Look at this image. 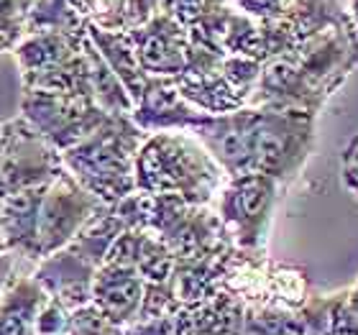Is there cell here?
I'll list each match as a JSON object with an SVG mask.
<instances>
[{
    "label": "cell",
    "mask_w": 358,
    "mask_h": 335,
    "mask_svg": "<svg viewBox=\"0 0 358 335\" xmlns=\"http://www.w3.org/2000/svg\"><path fill=\"white\" fill-rule=\"evenodd\" d=\"M126 335H179L177 315L172 318H151V320H136L128 325Z\"/></svg>",
    "instance_id": "35"
},
{
    "label": "cell",
    "mask_w": 358,
    "mask_h": 335,
    "mask_svg": "<svg viewBox=\"0 0 358 335\" xmlns=\"http://www.w3.org/2000/svg\"><path fill=\"white\" fill-rule=\"evenodd\" d=\"M131 120L143 134L159 131H194L208 120V113L197 111L179 92L174 77H151L136 97Z\"/></svg>",
    "instance_id": "9"
},
{
    "label": "cell",
    "mask_w": 358,
    "mask_h": 335,
    "mask_svg": "<svg viewBox=\"0 0 358 335\" xmlns=\"http://www.w3.org/2000/svg\"><path fill=\"white\" fill-rule=\"evenodd\" d=\"M341 177L345 190L358 200V134L345 143L343 159H341Z\"/></svg>",
    "instance_id": "34"
},
{
    "label": "cell",
    "mask_w": 358,
    "mask_h": 335,
    "mask_svg": "<svg viewBox=\"0 0 358 335\" xmlns=\"http://www.w3.org/2000/svg\"><path fill=\"white\" fill-rule=\"evenodd\" d=\"M284 18L294 29L297 41H305L320 31L351 23V10L348 0H294V6Z\"/></svg>",
    "instance_id": "21"
},
{
    "label": "cell",
    "mask_w": 358,
    "mask_h": 335,
    "mask_svg": "<svg viewBox=\"0 0 358 335\" xmlns=\"http://www.w3.org/2000/svg\"><path fill=\"white\" fill-rule=\"evenodd\" d=\"M85 54H87L90 62V77H92V97L95 103L108 111L110 115H131L134 113V100L128 95V90L123 87L115 72L108 67V62L100 57L92 41L87 36V44H85Z\"/></svg>",
    "instance_id": "24"
},
{
    "label": "cell",
    "mask_w": 358,
    "mask_h": 335,
    "mask_svg": "<svg viewBox=\"0 0 358 335\" xmlns=\"http://www.w3.org/2000/svg\"><path fill=\"white\" fill-rule=\"evenodd\" d=\"M241 335H299L297 315L276 305H246Z\"/></svg>",
    "instance_id": "25"
},
{
    "label": "cell",
    "mask_w": 358,
    "mask_h": 335,
    "mask_svg": "<svg viewBox=\"0 0 358 335\" xmlns=\"http://www.w3.org/2000/svg\"><path fill=\"white\" fill-rule=\"evenodd\" d=\"M0 251H6V248H3V236H0Z\"/></svg>",
    "instance_id": "39"
},
{
    "label": "cell",
    "mask_w": 358,
    "mask_h": 335,
    "mask_svg": "<svg viewBox=\"0 0 358 335\" xmlns=\"http://www.w3.org/2000/svg\"><path fill=\"white\" fill-rule=\"evenodd\" d=\"M105 264L134 269L146 284H162L174 271V253L154 233L141 231V228H128L113 243Z\"/></svg>",
    "instance_id": "14"
},
{
    "label": "cell",
    "mask_w": 358,
    "mask_h": 335,
    "mask_svg": "<svg viewBox=\"0 0 358 335\" xmlns=\"http://www.w3.org/2000/svg\"><path fill=\"white\" fill-rule=\"evenodd\" d=\"M143 290H146V282L134 269L103 264V266H97L95 282H92V305L105 318H110L115 325L128 328L138 320Z\"/></svg>",
    "instance_id": "13"
},
{
    "label": "cell",
    "mask_w": 358,
    "mask_h": 335,
    "mask_svg": "<svg viewBox=\"0 0 358 335\" xmlns=\"http://www.w3.org/2000/svg\"><path fill=\"white\" fill-rule=\"evenodd\" d=\"M231 6L256 21H271V18H284L289 13L294 0H231Z\"/></svg>",
    "instance_id": "31"
},
{
    "label": "cell",
    "mask_w": 358,
    "mask_h": 335,
    "mask_svg": "<svg viewBox=\"0 0 358 335\" xmlns=\"http://www.w3.org/2000/svg\"><path fill=\"white\" fill-rule=\"evenodd\" d=\"M90 26L103 31H128V0H77Z\"/></svg>",
    "instance_id": "27"
},
{
    "label": "cell",
    "mask_w": 358,
    "mask_h": 335,
    "mask_svg": "<svg viewBox=\"0 0 358 335\" xmlns=\"http://www.w3.org/2000/svg\"><path fill=\"white\" fill-rule=\"evenodd\" d=\"M18 264H21V261L15 259L13 253L0 251V297H3V292H6L8 282H10V279H13V274L18 271Z\"/></svg>",
    "instance_id": "36"
},
{
    "label": "cell",
    "mask_w": 358,
    "mask_h": 335,
    "mask_svg": "<svg viewBox=\"0 0 358 335\" xmlns=\"http://www.w3.org/2000/svg\"><path fill=\"white\" fill-rule=\"evenodd\" d=\"M131 115H110L100 131L62 154L67 171L103 205L136 192V157L146 141Z\"/></svg>",
    "instance_id": "3"
},
{
    "label": "cell",
    "mask_w": 358,
    "mask_h": 335,
    "mask_svg": "<svg viewBox=\"0 0 358 335\" xmlns=\"http://www.w3.org/2000/svg\"><path fill=\"white\" fill-rule=\"evenodd\" d=\"M223 3L225 0H172V13L185 29H189Z\"/></svg>",
    "instance_id": "33"
},
{
    "label": "cell",
    "mask_w": 358,
    "mask_h": 335,
    "mask_svg": "<svg viewBox=\"0 0 358 335\" xmlns=\"http://www.w3.org/2000/svg\"><path fill=\"white\" fill-rule=\"evenodd\" d=\"M95 271L97 269L87 264L83 256H77L72 248H62V251L41 259L31 269L34 279L44 287L49 299L67 307L69 313L92 302Z\"/></svg>",
    "instance_id": "11"
},
{
    "label": "cell",
    "mask_w": 358,
    "mask_h": 335,
    "mask_svg": "<svg viewBox=\"0 0 358 335\" xmlns=\"http://www.w3.org/2000/svg\"><path fill=\"white\" fill-rule=\"evenodd\" d=\"M105 205L67 169L46 187L38 215V261L67 248Z\"/></svg>",
    "instance_id": "8"
},
{
    "label": "cell",
    "mask_w": 358,
    "mask_h": 335,
    "mask_svg": "<svg viewBox=\"0 0 358 335\" xmlns=\"http://www.w3.org/2000/svg\"><path fill=\"white\" fill-rule=\"evenodd\" d=\"M21 90H38V92L62 97H92V77H90V62L85 46L77 57L62 62V64L21 75Z\"/></svg>",
    "instance_id": "20"
},
{
    "label": "cell",
    "mask_w": 358,
    "mask_h": 335,
    "mask_svg": "<svg viewBox=\"0 0 358 335\" xmlns=\"http://www.w3.org/2000/svg\"><path fill=\"white\" fill-rule=\"evenodd\" d=\"M182 310L177 294H174L169 279L162 284H146L143 290V302L138 320H151V318H172Z\"/></svg>",
    "instance_id": "29"
},
{
    "label": "cell",
    "mask_w": 358,
    "mask_h": 335,
    "mask_svg": "<svg viewBox=\"0 0 358 335\" xmlns=\"http://www.w3.org/2000/svg\"><path fill=\"white\" fill-rule=\"evenodd\" d=\"M49 294L34 274L15 271L0 297V335H36V318Z\"/></svg>",
    "instance_id": "16"
},
{
    "label": "cell",
    "mask_w": 358,
    "mask_h": 335,
    "mask_svg": "<svg viewBox=\"0 0 358 335\" xmlns=\"http://www.w3.org/2000/svg\"><path fill=\"white\" fill-rule=\"evenodd\" d=\"M220 75L228 80L236 92L251 100L256 85H259V77H262V62L251 59V57H238V54H228L223 59V67H220Z\"/></svg>",
    "instance_id": "28"
},
{
    "label": "cell",
    "mask_w": 358,
    "mask_h": 335,
    "mask_svg": "<svg viewBox=\"0 0 358 335\" xmlns=\"http://www.w3.org/2000/svg\"><path fill=\"white\" fill-rule=\"evenodd\" d=\"M246 305L231 292L220 290L210 299L177 313L179 335H241Z\"/></svg>",
    "instance_id": "15"
},
{
    "label": "cell",
    "mask_w": 358,
    "mask_h": 335,
    "mask_svg": "<svg viewBox=\"0 0 358 335\" xmlns=\"http://www.w3.org/2000/svg\"><path fill=\"white\" fill-rule=\"evenodd\" d=\"M225 171L189 131L149 134L136 157V190L177 194L192 205H215Z\"/></svg>",
    "instance_id": "2"
},
{
    "label": "cell",
    "mask_w": 358,
    "mask_h": 335,
    "mask_svg": "<svg viewBox=\"0 0 358 335\" xmlns=\"http://www.w3.org/2000/svg\"><path fill=\"white\" fill-rule=\"evenodd\" d=\"M123 231H126V225H123V220L118 218V213H115L110 205H105V208L85 225L83 231L77 233V238L72 241L67 248H72L77 256H83L87 264H92V266L97 269L105 264L113 243L118 241V236Z\"/></svg>",
    "instance_id": "23"
},
{
    "label": "cell",
    "mask_w": 358,
    "mask_h": 335,
    "mask_svg": "<svg viewBox=\"0 0 358 335\" xmlns=\"http://www.w3.org/2000/svg\"><path fill=\"white\" fill-rule=\"evenodd\" d=\"M34 0H0V54L13 52L26 38V21Z\"/></svg>",
    "instance_id": "26"
},
{
    "label": "cell",
    "mask_w": 358,
    "mask_h": 335,
    "mask_svg": "<svg viewBox=\"0 0 358 335\" xmlns=\"http://www.w3.org/2000/svg\"><path fill=\"white\" fill-rule=\"evenodd\" d=\"M21 118L29 120L54 149L64 154L100 131L110 120V113L103 111L92 97H62L23 90Z\"/></svg>",
    "instance_id": "6"
},
{
    "label": "cell",
    "mask_w": 358,
    "mask_h": 335,
    "mask_svg": "<svg viewBox=\"0 0 358 335\" xmlns=\"http://www.w3.org/2000/svg\"><path fill=\"white\" fill-rule=\"evenodd\" d=\"M90 41L95 46L100 57L108 62V67L115 72L123 87L128 90V95L131 100L136 103V97L141 95L143 85L149 80V75L141 69L138 64V57H136V46H134V38L128 31H103V29H95V26H90L87 31Z\"/></svg>",
    "instance_id": "17"
},
{
    "label": "cell",
    "mask_w": 358,
    "mask_h": 335,
    "mask_svg": "<svg viewBox=\"0 0 358 335\" xmlns=\"http://www.w3.org/2000/svg\"><path fill=\"white\" fill-rule=\"evenodd\" d=\"M77 34L87 36L90 21L85 18L77 0H34L26 21V36L29 34Z\"/></svg>",
    "instance_id": "22"
},
{
    "label": "cell",
    "mask_w": 358,
    "mask_h": 335,
    "mask_svg": "<svg viewBox=\"0 0 358 335\" xmlns=\"http://www.w3.org/2000/svg\"><path fill=\"white\" fill-rule=\"evenodd\" d=\"M72 313L54 299H46L41 313L36 318V335H67Z\"/></svg>",
    "instance_id": "32"
},
{
    "label": "cell",
    "mask_w": 358,
    "mask_h": 335,
    "mask_svg": "<svg viewBox=\"0 0 358 335\" xmlns=\"http://www.w3.org/2000/svg\"><path fill=\"white\" fill-rule=\"evenodd\" d=\"M64 169L59 151L26 118L0 126V194L52 185Z\"/></svg>",
    "instance_id": "5"
},
{
    "label": "cell",
    "mask_w": 358,
    "mask_h": 335,
    "mask_svg": "<svg viewBox=\"0 0 358 335\" xmlns=\"http://www.w3.org/2000/svg\"><path fill=\"white\" fill-rule=\"evenodd\" d=\"M134 38L136 57L146 75L179 77L187 67L189 31L172 13H159L141 29L128 31Z\"/></svg>",
    "instance_id": "10"
},
{
    "label": "cell",
    "mask_w": 358,
    "mask_h": 335,
    "mask_svg": "<svg viewBox=\"0 0 358 335\" xmlns=\"http://www.w3.org/2000/svg\"><path fill=\"white\" fill-rule=\"evenodd\" d=\"M174 83L187 103H192L197 111L208 113V115H225V113L248 108L246 97L236 92L220 72H210V75L182 72L179 77H174Z\"/></svg>",
    "instance_id": "19"
},
{
    "label": "cell",
    "mask_w": 358,
    "mask_h": 335,
    "mask_svg": "<svg viewBox=\"0 0 358 335\" xmlns=\"http://www.w3.org/2000/svg\"><path fill=\"white\" fill-rule=\"evenodd\" d=\"M287 57L294 62L302 80L320 97V103H328L330 95L358 67V31L353 21L320 31L299 41Z\"/></svg>",
    "instance_id": "7"
},
{
    "label": "cell",
    "mask_w": 358,
    "mask_h": 335,
    "mask_svg": "<svg viewBox=\"0 0 358 335\" xmlns=\"http://www.w3.org/2000/svg\"><path fill=\"white\" fill-rule=\"evenodd\" d=\"M348 307L358 315V282L353 287H348Z\"/></svg>",
    "instance_id": "37"
},
{
    "label": "cell",
    "mask_w": 358,
    "mask_h": 335,
    "mask_svg": "<svg viewBox=\"0 0 358 335\" xmlns=\"http://www.w3.org/2000/svg\"><path fill=\"white\" fill-rule=\"evenodd\" d=\"M49 187V185H46ZM46 187L0 194V236L3 248L18 261L38 264V215Z\"/></svg>",
    "instance_id": "12"
},
{
    "label": "cell",
    "mask_w": 358,
    "mask_h": 335,
    "mask_svg": "<svg viewBox=\"0 0 358 335\" xmlns=\"http://www.w3.org/2000/svg\"><path fill=\"white\" fill-rule=\"evenodd\" d=\"M67 335H126V328H120L110 318H105L92 302L72 313Z\"/></svg>",
    "instance_id": "30"
},
{
    "label": "cell",
    "mask_w": 358,
    "mask_h": 335,
    "mask_svg": "<svg viewBox=\"0 0 358 335\" xmlns=\"http://www.w3.org/2000/svg\"><path fill=\"white\" fill-rule=\"evenodd\" d=\"M85 41H87V36H77V34H54V31L29 34L10 54L21 69V75H29V72L54 67V64H62V62L77 57L83 52Z\"/></svg>",
    "instance_id": "18"
},
{
    "label": "cell",
    "mask_w": 358,
    "mask_h": 335,
    "mask_svg": "<svg viewBox=\"0 0 358 335\" xmlns=\"http://www.w3.org/2000/svg\"><path fill=\"white\" fill-rule=\"evenodd\" d=\"M282 192L284 187L266 174H241L225 179L213 208L223 220L233 246L241 251L266 253L276 202Z\"/></svg>",
    "instance_id": "4"
},
{
    "label": "cell",
    "mask_w": 358,
    "mask_h": 335,
    "mask_svg": "<svg viewBox=\"0 0 358 335\" xmlns=\"http://www.w3.org/2000/svg\"><path fill=\"white\" fill-rule=\"evenodd\" d=\"M348 10H351V21L358 31V0H348Z\"/></svg>",
    "instance_id": "38"
},
{
    "label": "cell",
    "mask_w": 358,
    "mask_h": 335,
    "mask_svg": "<svg viewBox=\"0 0 358 335\" xmlns=\"http://www.w3.org/2000/svg\"><path fill=\"white\" fill-rule=\"evenodd\" d=\"M317 115L299 111L241 108L225 115H208L194 134L213 154L225 177L266 174L287 187L302 174L317 143Z\"/></svg>",
    "instance_id": "1"
}]
</instances>
